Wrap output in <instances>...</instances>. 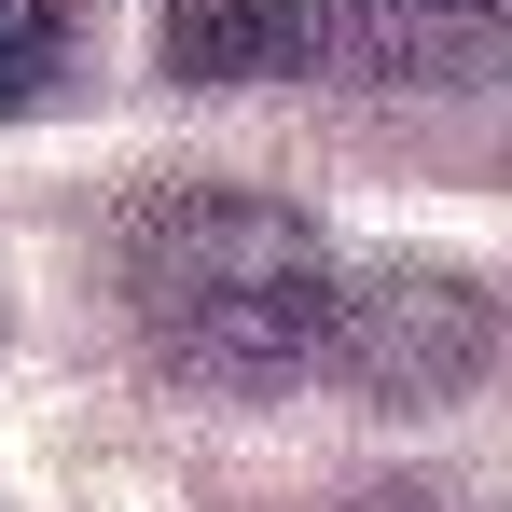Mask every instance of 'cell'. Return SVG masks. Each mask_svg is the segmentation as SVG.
Returning a JSON list of instances; mask_svg holds the SVG:
<instances>
[{"instance_id": "6da1fadb", "label": "cell", "mask_w": 512, "mask_h": 512, "mask_svg": "<svg viewBox=\"0 0 512 512\" xmlns=\"http://www.w3.org/2000/svg\"><path fill=\"white\" fill-rule=\"evenodd\" d=\"M111 291L194 388H291L333 360L346 263L277 194H139L111 222Z\"/></svg>"}, {"instance_id": "7a4b0ae2", "label": "cell", "mask_w": 512, "mask_h": 512, "mask_svg": "<svg viewBox=\"0 0 512 512\" xmlns=\"http://www.w3.org/2000/svg\"><path fill=\"white\" fill-rule=\"evenodd\" d=\"M319 28L305 0H167V70L180 84H222V70H305Z\"/></svg>"}, {"instance_id": "3957f363", "label": "cell", "mask_w": 512, "mask_h": 512, "mask_svg": "<svg viewBox=\"0 0 512 512\" xmlns=\"http://www.w3.org/2000/svg\"><path fill=\"white\" fill-rule=\"evenodd\" d=\"M56 56H70V14L56 0H0V111L56 97Z\"/></svg>"}, {"instance_id": "277c9868", "label": "cell", "mask_w": 512, "mask_h": 512, "mask_svg": "<svg viewBox=\"0 0 512 512\" xmlns=\"http://www.w3.org/2000/svg\"><path fill=\"white\" fill-rule=\"evenodd\" d=\"M471 28V0H305V28H319V56H333V28Z\"/></svg>"}, {"instance_id": "5b68a950", "label": "cell", "mask_w": 512, "mask_h": 512, "mask_svg": "<svg viewBox=\"0 0 512 512\" xmlns=\"http://www.w3.org/2000/svg\"><path fill=\"white\" fill-rule=\"evenodd\" d=\"M360 512H471V499H443V485H374Z\"/></svg>"}]
</instances>
